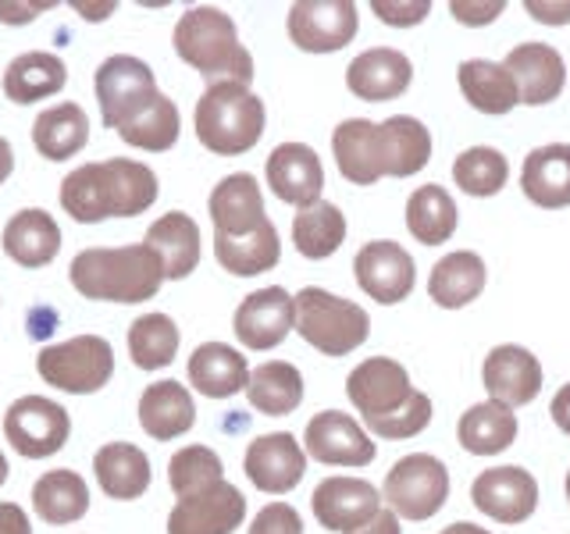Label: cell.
I'll use <instances>...</instances> for the list:
<instances>
[{
    "mask_svg": "<svg viewBox=\"0 0 570 534\" xmlns=\"http://www.w3.org/2000/svg\"><path fill=\"white\" fill-rule=\"evenodd\" d=\"M157 192L160 186L150 165L129 157H111L65 175L58 196L71 221L97 225L107 218H136V214L154 207Z\"/></svg>",
    "mask_w": 570,
    "mask_h": 534,
    "instance_id": "6da1fadb",
    "label": "cell"
},
{
    "mask_svg": "<svg viewBox=\"0 0 570 534\" xmlns=\"http://www.w3.org/2000/svg\"><path fill=\"white\" fill-rule=\"evenodd\" d=\"M68 278L76 293L100 303H142L154 299L165 285V264L147 243L132 246H94L71 260Z\"/></svg>",
    "mask_w": 570,
    "mask_h": 534,
    "instance_id": "7a4b0ae2",
    "label": "cell"
},
{
    "mask_svg": "<svg viewBox=\"0 0 570 534\" xmlns=\"http://www.w3.org/2000/svg\"><path fill=\"white\" fill-rule=\"evenodd\" d=\"M171 47L189 68L210 82H243L254 79V58L239 43V29L232 14L210 4L189 8L171 32Z\"/></svg>",
    "mask_w": 570,
    "mask_h": 534,
    "instance_id": "3957f363",
    "label": "cell"
},
{
    "mask_svg": "<svg viewBox=\"0 0 570 534\" xmlns=\"http://www.w3.org/2000/svg\"><path fill=\"white\" fill-rule=\"evenodd\" d=\"M193 121H196V139H200L210 154L239 157L261 142L267 111H264V100L249 86L210 82L204 89V97L196 100Z\"/></svg>",
    "mask_w": 570,
    "mask_h": 534,
    "instance_id": "277c9868",
    "label": "cell"
},
{
    "mask_svg": "<svg viewBox=\"0 0 570 534\" xmlns=\"http://www.w3.org/2000/svg\"><path fill=\"white\" fill-rule=\"evenodd\" d=\"M296 332L307 346L325 356H350L371 335V317L361 303L343 299L321 285H307L296 296Z\"/></svg>",
    "mask_w": 570,
    "mask_h": 534,
    "instance_id": "5b68a950",
    "label": "cell"
},
{
    "mask_svg": "<svg viewBox=\"0 0 570 534\" xmlns=\"http://www.w3.org/2000/svg\"><path fill=\"white\" fill-rule=\"evenodd\" d=\"M40 378L68 396H94L115 374V349L104 335H76L36 356Z\"/></svg>",
    "mask_w": 570,
    "mask_h": 534,
    "instance_id": "8992f818",
    "label": "cell"
},
{
    "mask_svg": "<svg viewBox=\"0 0 570 534\" xmlns=\"http://www.w3.org/2000/svg\"><path fill=\"white\" fill-rule=\"evenodd\" d=\"M382 498L400 521H432L450 498V471L432 453H410L392 463Z\"/></svg>",
    "mask_w": 570,
    "mask_h": 534,
    "instance_id": "52a82bcc",
    "label": "cell"
},
{
    "mask_svg": "<svg viewBox=\"0 0 570 534\" xmlns=\"http://www.w3.org/2000/svg\"><path fill=\"white\" fill-rule=\"evenodd\" d=\"M97 100H100V118L107 129H121L125 121H132L142 107H147L160 89L157 76L147 61L132 58V53H115L97 68Z\"/></svg>",
    "mask_w": 570,
    "mask_h": 534,
    "instance_id": "ba28073f",
    "label": "cell"
},
{
    "mask_svg": "<svg viewBox=\"0 0 570 534\" xmlns=\"http://www.w3.org/2000/svg\"><path fill=\"white\" fill-rule=\"evenodd\" d=\"M4 435L18 456L47 459L65 449V442L71 435V417L61 403H53L47 396H22L8 406Z\"/></svg>",
    "mask_w": 570,
    "mask_h": 534,
    "instance_id": "9c48e42d",
    "label": "cell"
},
{
    "mask_svg": "<svg viewBox=\"0 0 570 534\" xmlns=\"http://www.w3.org/2000/svg\"><path fill=\"white\" fill-rule=\"evenodd\" d=\"M361 14L353 0H299L289 8L285 29L289 40L307 53H335L353 43Z\"/></svg>",
    "mask_w": 570,
    "mask_h": 534,
    "instance_id": "30bf717a",
    "label": "cell"
},
{
    "mask_svg": "<svg viewBox=\"0 0 570 534\" xmlns=\"http://www.w3.org/2000/svg\"><path fill=\"white\" fill-rule=\"evenodd\" d=\"M346 396L356 409H361L364 424H374V421L403 409L417 396V388L410 385V374L400 360H392V356H371V360L350 370Z\"/></svg>",
    "mask_w": 570,
    "mask_h": 534,
    "instance_id": "8fae6325",
    "label": "cell"
},
{
    "mask_svg": "<svg viewBox=\"0 0 570 534\" xmlns=\"http://www.w3.org/2000/svg\"><path fill=\"white\" fill-rule=\"evenodd\" d=\"M303 453L325 467H367L374 459V438L343 409H321L303 432Z\"/></svg>",
    "mask_w": 570,
    "mask_h": 534,
    "instance_id": "7c38bea8",
    "label": "cell"
},
{
    "mask_svg": "<svg viewBox=\"0 0 570 534\" xmlns=\"http://www.w3.org/2000/svg\"><path fill=\"white\" fill-rule=\"evenodd\" d=\"M353 275L356 285L382 307H396L410 293H414V257L406 254L400 243L392 239H374L364 243L361 254L353 257Z\"/></svg>",
    "mask_w": 570,
    "mask_h": 534,
    "instance_id": "4fadbf2b",
    "label": "cell"
},
{
    "mask_svg": "<svg viewBox=\"0 0 570 534\" xmlns=\"http://www.w3.org/2000/svg\"><path fill=\"white\" fill-rule=\"evenodd\" d=\"M232 332L254 353L275 349L285 343V335L296 332V299L282 285H267V289L249 293L236 307Z\"/></svg>",
    "mask_w": 570,
    "mask_h": 534,
    "instance_id": "5bb4252c",
    "label": "cell"
},
{
    "mask_svg": "<svg viewBox=\"0 0 570 534\" xmlns=\"http://www.w3.org/2000/svg\"><path fill=\"white\" fill-rule=\"evenodd\" d=\"M246 521V498L236 485H218L183 495L168 513V534H232Z\"/></svg>",
    "mask_w": 570,
    "mask_h": 534,
    "instance_id": "9a60e30c",
    "label": "cell"
},
{
    "mask_svg": "<svg viewBox=\"0 0 570 534\" xmlns=\"http://www.w3.org/2000/svg\"><path fill=\"white\" fill-rule=\"evenodd\" d=\"M471 503L495 524H524L539 506V481L524 467H489L474 477Z\"/></svg>",
    "mask_w": 570,
    "mask_h": 534,
    "instance_id": "2e32d148",
    "label": "cell"
},
{
    "mask_svg": "<svg viewBox=\"0 0 570 534\" xmlns=\"http://www.w3.org/2000/svg\"><path fill=\"white\" fill-rule=\"evenodd\" d=\"M243 471L249 477V485L267 495H285L293 492L303 474H307V453L289 432H272L249 442Z\"/></svg>",
    "mask_w": 570,
    "mask_h": 534,
    "instance_id": "e0dca14e",
    "label": "cell"
},
{
    "mask_svg": "<svg viewBox=\"0 0 570 534\" xmlns=\"http://www.w3.org/2000/svg\"><path fill=\"white\" fill-rule=\"evenodd\" d=\"M311 510L321 527L350 534L382 513V495L364 477H325L311 495Z\"/></svg>",
    "mask_w": 570,
    "mask_h": 534,
    "instance_id": "ac0fdd59",
    "label": "cell"
},
{
    "mask_svg": "<svg viewBox=\"0 0 570 534\" xmlns=\"http://www.w3.org/2000/svg\"><path fill=\"white\" fill-rule=\"evenodd\" d=\"M332 154L338 175L353 186H374L389 175V154H385V132L382 121L367 118H346L332 132Z\"/></svg>",
    "mask_w": 570,
    "mask_h": 534,
    "instance_id": "d6986e66",
    "label": "cell"
},
{
    "mask_svg": "<svg viewBox=\"0 0 570 534\" xmlns=\"http://www.w3.org/2000/svg\"><path fill=\"white\" fill-rule=\"evenodd\" d=\"M481 382H485L492 403L517 409V406H528L542 392V364L531 349L507 343V346H495L485 356Z\"/></svg>",
    "mask_w": 570,
    "mask_h": 534,
    "instance_id": "ffe728a7",
    "label": "cell"
},
{
    "mask_svg": "<svg viewBox=\"0 0 570 534\" xmlns=\"http://www.w3.org/2000/svg\"><path fill=\"white\" fill-rule=\"evenodd\" d=\"M503 68L510 71V79L517 86V97L528 107H542V103H552L567 86V65L560 58L557 47L549 43H517Z\"/></svg>",
    "mask_w": 570,
    "mask_h": 534,
    "instance_id": "44dd1931",
    "label": "cell"
},
{
    "mask_svg": "<svg viewBox=\"0 0 570 534\" xmlns=\"http://www.w3.org/2000/svg\"><path fill=\"white\" fill-rule=\"evenodd\" d=\"M264 171H267V186H272L278 200L299 210L317 204L321 189H325V168H321V157L307 142H282L267 157Z\"/></svg>",
    "mask_w": 570,
    "mask_h": 534,
    "instance_id": "7402d4cb",
    "label": "cell"
},
{
    "mask_svg": "<svg viewBox=\"0 0 570 534\" xmlns=\"http://www.w3.org/2000/svg\"><path fill=\"white\" fill-rule=\"evenodd\" d=\"M210 221H214V236L225 239L249 236V231L272 221L264 210V192L257 186V178L246 171L225 175L210 192Z\"/></svg>",
    "mask_w": 570,
    "mask_h": 534,
    "instance_id": "603a6c76",
    "label": "cell"
},
{
    "mask_svg": "<svg viewBox=\"0 0 570 534\" xmlns=\"http://www.w3.org/2000/svg\"><path fill=\"white\" fill-rule=\"evenodd\" d=\"M410 82H414V65H410L403 50L392 47H371L356 53L346 68V89L367 103L396 100L406 93Z\"/></svg>",
    "mask_w": 570,
    "mask_h": 534,
    "instance_id": "cb8c5ba5",
    "label": "cell"
},
{
    "mask_svg": "<svg viewBox=\"0 0 570 534\" xmlns=\"http://www.w3.org/2000/svg\"><path fill=\"white\" fill-rule=\"evenodd\" d=\"M521 189L542 210L570 207V142H546L521 165Z\"/></svg>",
    "mask_w": 570,
    "mask_h": 534,
    "instance_id": "d4e9b609",
    "label": "cell"
},
{
    "mask_svg": "<svg viewBox=\"0 0 570 534\" xmlns=\"http://www.w3.org/2000/svg\"><path fill=\"white\" fill-rule=\"evenodd\" d=\"M94 474H97L100 492L107 498H118V503H132V498H139L154 481L147 453L132 442L100 445L94 456Z\"/></svg>",
    "mask_w": 570,
    "mask_h": 534,
    "instance_id": "484cf974",
    "label": "cell"
},
{
    "mask_svg": "<svg viewBox=\"0 0 570 534\" xmlns=\"http://www.w3.org/2000/svg\"><path fill=\"white\" fill-rule=\"evenodd\" d=\"M0 246L18 267H47L61 249V228L43 207H26L4 225Z\"/></svg>",
    "mask_w": 570,
    "mask_h": 534,
    "instance_id": "4316f807",
    "label": "cell"
},
{
    "mask_svg": "<svg viewBox=\"0 0 570 534\" xmlns=\"http://www.w3.org/2000/svg\"><path fill=\"white\" fill-rule=\"evenodd\" d=\"M485 260L474 249H456V254H445L442 260H435L432 275H428V296L442 310H460L485 293Z\"/></svg>",
    "mask_w": 570,
    "mask_h": 534,
    "instance_id": "83f0119b",
    "label": "cell"
},
{
    "mask_svg": "<svg viewBox=\"0 0 570 534\" xmlns=\"http://www.w3.org/2000/svg\"><path fill=\"white\" fill-rule=\"evenodd\" d=\"M189 385L207 399H228L249 385V364L239 349L225 343H204L189 356Z\"/></svg>",
    "mask_w": 570,
    "mask_h": 534,
    "instance_id": "f1b7e54d",
    "label": "cell"
},
{
    "mask_svg": "<svg viewBox=\"0 0 570 534\" xmlns=\"http://www.w3.org/2000/svg\"><path fill=\"white\" fill-rule=\"evenodd\" d=\"M142 243L160 257V264H165V278H171V281L189 278L196 271V264H200V225L183 210H171L165 218H157L147 228V239Z\"/></svg>",
    "mask_w": 570,
    "mask_h": 534,
    "instance_id": "f546056e",
    "label": "cell"
},
{
    "mask_svg": "<svg viewBox=\"0 0 570 534\" xmlns=\"http://www.w3.org/2000/svg\"><path fill=\"white\" fill-rule=\"evenodd\" d=\"M196 424V403L186 385L157 382L139 396V427L154 442H171Z\"/></svg>",
    "mask_w": 570,
    "mask_h": 534,
    "instance_id": "4dcf8cb0",
    "label": "cell"
},
{
    "mask_svg": "<svg viewBox=\"0 0 570 534\" xmlns=\"http://www.w3.org/2000/svg\"><path fill=\"white\" fill-rule=\"evenodd\" d=\"M456 82H460V93L468 100L474 111L481 115H510L521 97H517V86L510 79V71L499 65V61H485V58H471V61H460L456 68Z\"/></svg>",
    "mask_w": 570,
    "mask_h": 534,
    "instance_id": "1f68e13d",
    "label": "cell"
},
{
    "mask_svg": "<svg viewBox=\"0 0 570 534\" xmlns=\"http://www.w3.org/2000/svg\"><path fill=\"white\" fill-rule=\"evenodd\" d=\"M68 82V68L58 53L50 50H29L18 53L4 71V93L11 103H36L53 93H61Z\"/></svg>",
    "mask_w": 570,
    "mask_h": 534,
    "instance_id": "d6a6232c",
    "label": "cell"
},
{
    "mask_svg": "<svg viewBox=\"0 0 570 534\" xmlns=\"http://www.w3.org/2000/svg\"><path fill=\"white\" fill-rule=\"evenodd\" d=\"M89 142V118L79 103H53L32 121V147L47 160H68Z\"/></svg>",
    "mask_w": 570,
    "mask_h": 534,
    "instance_id": "836d02e7",
    "label": "cell"
},
{
    "mask_svg": "<svg viewBox=\"0 0 570 534\" xmlns=\"http://www.w3.org/2000/svg\"><path fill=\"white\" fill-rule=\"evenodd\" d=\"M456 438L474 456H499L517 442V414L499 403H474L456 424Z\"/></svg>",
    "mask_w": 570,
    "mask_h": 534,
    "instance_id": "e575fe53",
    "label": "cell"
},
{
    "mask_svg": "<svg viewBox=\"0 0 570 534\" xmlns=\"http://www.w3.org/2000/svg\"><path fill=\"white\" fill-rule=\"evenodd\" d=\"M246 399L264 417H289L303 403V374L285 360H267L249 370Z\"/></svg>",
    "mask_w": 570,
    "mask_h": 534,
    "instance_id": "d590c367",
    "label": "cell"
},
{
    "mask_svg": "<svg viewBox=\"0 0 570 534\" xmlns=\"http://www.w3.org/2000/svg\"><path fill=\"white\" fill-rule=\"evenodd\" d=\"M32 506L47 524H76L89 510V485L76 471H47L32 485Z\"/></svg>",
    "mask_w": 570,
    "mask_h": 534,
    "instance_id": "8d00e7d4",
    "label": "cell"
},
{
    "mask_svg": "<svg viewBox=\"0 0 570 534\" xmlns=\"http://www.w3.org/2000/svg\"><path fill=\"white\" fill-rule=\"evenodd\" d=\"M214 257H218V264L236 278H254V275L272 271V267L282 260L278 228L267 221L264 228L249 231V236H239V239L214 236Z\"/></svg>",
    "mask_w": 570,
    "mask_h": 534,
    "instance_id": "74e56055",
    "label": "cell"
},
{
    "mask_svg": "<svg viewBox=\"0 0 570 534\" xmlns=\"http://www.w3.org/2000/svg\"><path fill=\"white\" fill-rule=\"evenodd\" d=\"M406 231L421 246H442L456 231V200L442 186H417L406 200Z\"/></svg>",
    "mask_w": 570,
    "mask_h": 534,
    "instance_id": "f35d334b",
    "label": "cell"
},
{
    "mask_svg": "<svg viewBox=\"0 0 570 534\" xmlns=\"http://www.w3.org/2000/svg\"><path fill=\"white\" fill-rule=\"evenodd\" d=\"M293 243L299 249V257H307V260L332 257L335 249L346 243V214L328 200H317L311 207L296 210Z\"/></svg>",
    "mask_w": 570,
    "mask_h": 534,
    "instance_id": "ab89813d",
    "label": "cell"
},
{
    "mask_svg": "<svg viewBox=\"0 0 570 534\" xmlns=\"http://www.w3.org/2000/svg\"><path fill=\"white\" fill-rule=\"evenodd\" d=\"M178 132H183V115H178V107L171 97L157 93L142 111L125 121L118 136L129 142L136 150H150V154H165L178 142Z\"/></svg>",
    "mask_w": 570,
    "mask_h": 534,
    "instance_id": "60d3db41",
    "label": "cell"
},
{
    "mask_svg": "<svg viewBox=\"0 0 570 534\" xmlns=\"http://www.w3.org/2000/svg\"><path fill=\"white\" fill-rule=\"evenodd\" d=\"M385 132V154H389V178H410L432 160V132L424 121L410 115H392L382 121Z\"/></svg>",
    "mask_w": 570,
    "mask_h": 534,
    "instance_id": "b9f144b4",
    "label": "cell"
},
{
    "mask_svg": "<svg viewBox=\"0 0 570 534\" xmlns=\"http://www.w3.org/2000/svg\"><path fill=\"white\" fill-rule=\"evenodd\" d=\"M178 343H183V335H178V325L168 314H142L129 328V356L142 370L168 367L178 353Z\"/></svg>",
    "mask_w": 570,
    "mask_h": 534,
    "instance_id": "7bdbcfd3",
    "label": "cell"
},
{
    "mask_svg": "<svg viewBox=\"0 0 570 534\" xmlns=\"http://www.w3.org/2000/svg\"><path fill=\"white\" fill-rule=\"evenodd\" d=\"M507 178H510V165L495 147H471L453 160V182L468 196H481L485 200V196L503 192Z\"/></svg>",
    "mask_w": 570,
    "mask_h": 534,
    "instance_id": "ee69618b",
    "label": "cell"
},
{
    "mask_svg": "<svg viewBox=\"0 0 570 534\" xmlns=\"http://www.w3.org/2000/svg\"><path fill=\"white\" fill-rule=\"evenodd\" d=\"M218 481H225L222 456L207 449V445H186L168 463V485L178 498L218 485Z\"/></svg>",
    "mask_w": 570,
    "mask_h": 534,
    "instance_id": "f6af8a7d",
    "label": "cell"
},
{
    "mask_svg": "<svg viewBox=\"0 0 570 534\" xmlns=\"http://www.w3.org/2000/svg\"><path fill=\"white\" fill-rule=\"evenodd\" d=\"M428 424H432V399H428L424 392H417V396L410 399L403 409H396V414L367 424V435H379V438H389V442H403V438L421 435Z\"/></svg>",
    "mask_w": 570,
    "mask_h": 534,
    "instance_id": "bcb514c9",
    "label": "cell"
},
{
    "mask_svg": "<svg viewBox=\"0 0 570 534\" xmlns=\"http://www.w3.org/2000/svg\"><path fill=\"white\" fill-rule=\"evenodd\" d=\"M249 534H303V521L289 503H267L254 516Z\"/></svg>",
    "mask_w": 570,
    "mask_h": 534,
    "instance_id": "7dc6e473",
    "label": "cell"
},
{
    "mask_svg": "<svg viewBox=\"0 0 570 534\" xmlns=\"http://www.w3.org/2000/svg\"><path fill=\"white\" fill-rule=\"evenodd\" d=\"M371 11L379 14V22L396 26V29H410L421 26L428 14H432V4L428 0H406V4H396V0H374Z\"/></svg>",
    "mask_w": 570,
    "mask_h": 534,
    "instance_id": "c3c4849f",
    "label": "cell"
},
{
    "mask_svg": "<svg viewBox=\"0 0 570 534\" xmlns=\"http://www.w3.org/2000/svg\"><path fill=\"white\" fill-rule=\"evenodd\" d=\"M453 18L460 26H489L507 11V0H489V4H474V0H453Z\"/></svg>",
    "mask_w": 570,
    "mask_h": 534,
    "instance_id": "681fc988",
    "label": "cell"
},
{
    "mask_svg": "<svg viewBox=\"0 0 570 534\" xmlns=\"http://www.w3.org/2000/svg\"><path fill=\"white\" fill-rule=\"evenodd\" d=\"M524 11L542 26H567L570 22V4H546V0H528Z\"/></svg>",
    "mask_w": 570,
    "mask_h": 534,
    "instance_id": "f907efd6",
    "label": "cell"
},
{
    "mask_svg": "<svg viewBox=\"0 0 570 534\" xmlns=\"http://www.w3.org/2000/svg\"><path fill=\"white\" fill-rule=\"evenodd\" d=\"M53 8V0H43V4H4L0 0V22H8V26H26V22H32L36 14H43V11H50Z\"/></svg>",
    "mask_w": 570,
    "mask_h": 534,
    "instance_id": "816d5d0a",
    "label": "cell"
},
{
    "mask_svg": "<svg viewBox=\"0 0 570 534\" xmlns=\"http://www.w3.org/2000/svg\"><path fill=\"white\" fill-rule=\"evenodd\" d=\"M0 534H32L29 513L18 503H0Z\"/></svg>",
    "mask_w": 570,
    "mask_h": 534,
    "instance_id": "f5cc1de1",
    "label": "cell"
},
{
    "mask_svg": "<svg viewBox=\"0 0 570 534\" xmlns=\"http://www.w3.org/2000/svg\"><path fill=\"white\" fill-rule=\"evenodd\" d=\"M549 414H552V424H557L563 435H570V382H567V385H560V392H557V396H552Z\"/></svg>",
    "mask_w": 570,
    "mask_h": 534,
    "instance_id": "db71d44e",
    "label": "cell"
},
{
    "mask_svg": "<svg viewBox=\"0 0 570 534\" xmlns=\"http://www.w3.org/2000/svg\"><path fill=\"white\" fill-rule=\"evenodd\" d=\"M350 534H403V527H400V516L392 513V510H382L374 521H367L364 527H356V531H350Z\"/></svg>",
    "mask_w": 570,
    "mask_h": 534,
    "instance_id": "11a10c76",
    "label": "cell"
},
{
    "mask_svg": "<svg viewBox=\"0 0 570 534\" xmlns=\"http://www.w3.org/2000/svg\"><path fill=\"white\" fill-rule=\"evenodd\" d=\"M11 171H14V150H11V142L0 136V186L8 182Z\"/></svg>",
    "mask_w": 570,
    "mask_h": 534,
    "instance_id": "9f6ffc18",
    "label": "cell"
},
{
    "mask_svg": "<svg viewBox=\"0 0 570 534\" xmlns=\"http://www.w3.org/2000/svg\"><path fill=\"white\" fill-rule=\"evenodd\" d=\"M76 11H82L86 22H100V18H107V11H115V4H82V0H76Z\"/></svg>",
    "mask_w": 570,
    "mask_h": 534,
    "instance_id": "6f0895ef",
    "label": "cell"
},
{
    "mask_svg": "<svg viewBox=\"0 0 570 534\" xmlns=\"http://www.w3.org/2000/svg\"><path fill=\"white\" fill-rule=\"evenodd\" d=\"M439 534H492V531L478 527V524H468V521H456V524H450V527L439 531Z\"/></svg>",
    "mask_w": 570,
    "mask_h": 534,
    "instance_id": "680465c9",
    "label": "cell"
},
{
    "mask_svg": "<svg viewBox=\"0 0 570 534\" xmlns=\"http://www.w3.org/2000/svg\"><path fill=\"white\" fill-rule=\"evenodd\" d=\"M8 474H11V467H8V456L0 453V485H4V481H8Z\"/></svg>",
    "mask_w": 570,
    "mask_h": 534,
    "instance_id": "91938a15",
    "label": "cell"
},
{
    "mask_svg": "<svg viewBox=\"0 0 570 534\" xmlns=\"http://www.w3.org/2000/svg\"><path fill=\"white\" fill-rule=\"evenodd\" d=\"M567 503H570V471H567Z\"/></svg>",
    "mask_w": 570,
    "mask_h": 534,
    "instance_id": "94428289",
    "label": "cell"
}]
</instances>
